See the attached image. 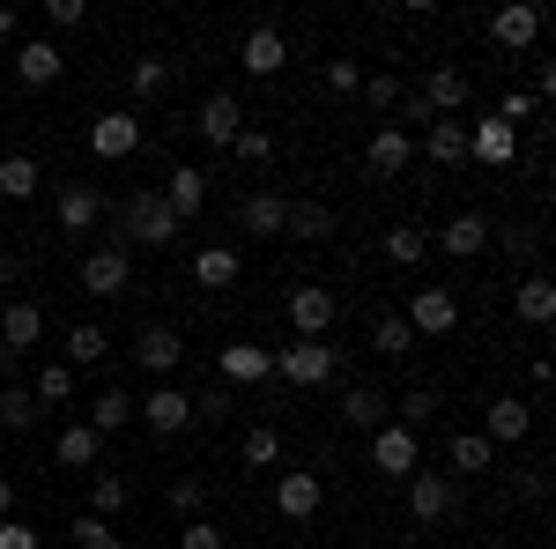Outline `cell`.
<instances>
[{
  "instance_id": "6da1fadb",
  "label": "cell",
  "mask_w": 556,
  "mask_h": 549,
  "mask_svg": "<svg viewBox=\"0 0 556 549\" xmlns=\"http://www.w3.org/2000/svg\"><path fill=\"white\" fill-rule=\"evenodd\" d=\"M104 246H119V253H134V246L164 253V246H178V215L164 209V194H156V186H141V194H127V201H119L112 238H104Z\"/></svg>"
},
{
  "instance_id": "7a4b0ae2",
  "label": "cell",
  "mask_w": 556,
  "mask_h": 549,
  "mask_svg": "<svg viewBox=\"0 0 556 549\" xmlns=\"http://www.w3.org/2000/svg\"><path fill=\"white\" fill-rule=\"evenodd\" d=\"M334 341H290V349H275V379H290V386H327L334 379Z\"/></svg>"
},
{
  "instance_id": "3957f363",
  "label": "cell",
  "mask_w": 556,
  "mask_h": 549,
  "mask_svg": "<svg viewBox=\"0 0 556 549\" xmlns=\"http://www.w3.org/2000/svg\"><path fill=\"white\" fill-rule=\"evenodd\" d=\"M52 215H60L67 238H97V223H104V194H97L89 178H67V186L52 194Z\"/></svg>"
},
{
  "instance_id": "277c9868",
  "label": "cell",
  "mask_w": 556,
  "mask_h": 549,
  "mask_svg": "<svg viewBox=\"0 0 556 549\" xmlns=\"http://www.w3.org/2000/svg\"><path fill=\"white\" fill-rule=\"evenodd\" d=\"M134 149H141V120L134 112H97L89 120V157L97 164H127Z\"/></svg>"
},
{
  "instance_id": "5b68a950",
  "label": "cell",
  "mask_w": 556,
  "mask_h": 549,
  "mask_svg": "<svg viewBox=\"0 0 556 549\" xmlns=\"http://www.w3.org/2000/svg\"><path fill=\"white\" fill-rule=\"evenodd\" d=\"M134 416L149 423V438H186L193 431V394H178V386H156Z\"/></svg>"
},
{
  "instance_id": "8992f818",
  "label": "cell",
  "mask_w": 556,
  "mask_h": 549,
  "mask_svg": "<svg viewBox=\"0 0 556 549\" xmlns=\"http://www.w3.org/2000/svg\"><path fill=\"white\" fill-rule=\"evenodd\" d=\"M238 127H245V104H238L230 89L201 97V112H193V134H201L208 149H230V141H238Z\"/></svg>"
},
{
  "instance_id": "52a82bcc",
  "label": "cell",
  "mask_w": 556,
  "mask_h": 549,
  "mask_svg": "<svg viewBox=\"0 0 556 549\" xmlns=\"http://www.w3.org/2000/svg\"><path fill=\"white\" fill-rule=\"evenodd\" d=\"M416 461H424V446H416L408 423H379L371 431V467L379 475H416Z\"/></svg>"
},
{
  "instance_id": "ba28073f",
  "label": "cell",
  "mask_w": 556,
  "mask_h": 549,
  "mask_svg": "<svg viewBox=\"0 0 556 549\" xmlns=\"http://www.w3.org/2000/svg\"><path fill=\"white\" fill-rule=\"evenodd\" d=\"M290 327H298V341H327V327H334V290L298 283L290 290Z\"/></svg>"
},
{
  "instance_id": "9c48e42d",
  "label": "cell",
  "mask_w": 556,
  "mask_h": 549,
  "mask_svg": "<svg viewBox=\"0 0 556 549\" xmlns=\"http://www.w3.org/2000/svg\"><path fill=\"white\" fill-rule=\"evenodd\" d=\"M401 320H408V335H453V327H460V297L453 290H416Z\"/></svg>"
},
{
  "instance_id": "30bf717a",
  "label": "cell",
  "mask_w": 556,
  "mask_h": 549,
  "mask_svg": "<svg viewBox=\"0 0 556 549\" xmlns=\"http://www.w3.org/2000/svg\"><path fill=\"white\" fill-rule=\"evenodd\" d=\"M0 341H8L15 357H30L45 341V304L38 297H8V304H0Z\"/></svg>"
},
{
  "instance_id": "8fae6325",
  "label": "cell",
  "mask_w": 556,
  "mask_h": 549,
  "mask_svg": "<svg viewBox=\"0 0 556 549\" xmlns=\"http://www.w3.org/2000/svg\"><path fill=\"white\" fill-rule=\"evenodd\" d=\"M215 379H223V386H260V379H275V349H260V341H230V349L215 357Z\"/></svg>"
},
{
  "instance_id": "7c38bea8",
  "label": "cell",
  "mask_w": 556,
  "mask_h": 549,
  "mask_svg": "<svg viewBox=\"0 0 556 549\" xmlns=\"http://www.w3.org/2000/svg\"><path fill=\"white\" fill-rule=\"evenodd\" d=\"M134 283V260L119 253V246H89L83 253V290L89 297H119Z\"/></svg>"
},
{
  "instance_id": "4fadbf2b",
  "label": "cell",
  "mask_w": 556,
  "mask_h": 549,
  "mask_svg": "<svg viewBox=\"0 0 556 549\" xmlns=\"http://www.w3.org/2000/svg\"><path fill=\"white\" fill-rule=\"evenodd\" d=\"M364 164H371V178H401V171L416 164V134L408 127H379L371 141H364Z\"/></svg>"
},
{
  "instance_id": "5bb4252c",
  "label": "cell",
  "mask_w": 556,
  "mask_h": 549,
  "mask_svg": "<svg viewBox=\"0 0 556 549\" xmlns=\"http://www.w3.org/2000/svg\"><path fill=\"white\" fill-rule=\"evenodd\" d=\"M416 97L430 104V120H460V112H468V97H475V89H468V75H460V67H430Z\"/></svg>"
},
{
  "instance_id": "9a60e30c",
  "label": "cell",
  "mask_w": 556,
  "mask_h": 549,
  "mask_svg": "<svg viewBox=\"0 0 556 549\" xmlns=\"http://www.w3.org/2000/svg\"><path fill=\"white\" fill-rule=\"evenodd\" d=\"M490 38L505 45V52H527V45L542 38V8H534V0H505V8L490 15Z\"/></svg>"
},
{
  "instance_id": "2e32d148",
  "label": "cell",
  "mask_w": 556,
  "mask_h": 549,
  "mask_svg": "<svg viewBox=\"0 0 556 549\" xmlns=\"http://www.w3.org/2000/svg\"><path fill=\"white\" fill-rule=\"evenodd\" d=\"M134 364H141L149 379L178 372V364H186V341H178V327H141V335H134Z\"/></svg>"
},
{
  "instance_id": "e0dca14e",
  "label": "cell",
  "mask_w": 556,
  "mask_h": 549,
  "mask_svg": "<svg viewBox=\"0 0 556 549\" xmlns=\"http://www.w3.org/2000/svg\"><path fill=\"white\" fill-rule=\"evenodd\" d=\"M319 506H327V483H319L312 467H298V475H275V512H282V520H312Z\"/></svg>"
},
{
  "instance_id": "ac0fdd59",
  "label": "cell",
  "mask_w": 556,
  "mask_h": 549,
  "mask_svg": "<svg viewBox=\"0 0 556 549\" xmlns=\"http://www.w3.org/2000/svg\"><path fill=\"white\" fill-rule=\"evenodd\" d=\"M468 157L482 171H505L519 157V134L505 127V120H475V127H468Z\"/></svg>"
},
{
  "instance_id": "d6986e66",
  "label": "cell",
  "mask_w": 556,
  "mask_h": 549,
  "mask_svg": "<svg viewBox=\"0 0 556 549\" xmlns=\"http://www.w3.org/2000/svg\"><path fill=\"white\" fill-rule=\"evenodd\" d=\"M430 246H438L445 260H475L482 246H490V223H482L475 209H460L453 223H445V230H430Z\"/></svg>"
},
{
  "instance_id": "ffe728a7",
  "label": "cell",
  "mask_w": 556,
  "mask_h": 549,
  "mask_svg": "<svg viewBox=\"0 0 556 549\" xmlns=\"http://www.w3.org/2000/svg\"><path fill=\"white\" fill-rule=\"evenodd\" d=\"M527 431H534V409L513 401V394H497V401L482 409V438H490V446H519Z\"/></svg>"
},
{
  "instance_id": "44dd1931",
  "label": "cell",
  "mask_w": 556,
  "mask_h": 549,
  "mask_svg": "<svg viewBox=\"0 0 556 549\" xmlns=\"http://www.w3.org/2000/svg\"><path fill=\"white\" fill-rule=\"evenodd\" d=\"M164 209L186 223V215H201L208 209V171H193V164H172L164 171Z\"/></svg>"
},
{
  "instance_id": "7402d4cb",
  "label": "cell",
  "mask_w": 556,
  "mask_h": 549,
  "mask_svg": "<svg viewBox=\"0 0 556 549\" xmlns=\"http://www.w3.org/2000/svg\"><path fill=\"white\" fill-rule=\"evenodd\" d=\"M238 275H245V253H238V246H201V253H193V283H201V290H238Z\"/></svg>"
},
{
  "instance_id": "603a6c76",
  "label": "cell",
  "mask_w": 556,
  "mask_h": 549,
  "mask_svg": "<svg viewBox=\"0 0 556 549\" xmlns=\"http://www.w3.org/2000/svg\"><path fill=\"white\" fill-rule=\"evenodd\" d=\"M238 60H245V75H282L290 67V38L275 23H260V30H245V52Z\"/></svg>"
},
{
  "instance_id": "cb8c5ba5",
  "label": "cell",
  "mask_w": 556,
  "mask_h": 549,
  "mask_svg": "<svg viewBox=\"0 0 556 549\" xmlns=\"http://www.w3.org/2000/svg\"><path fill=\"white\" fill-rule=\"evenodd\" d=\"M282 215H290V201L260 186V194L238 201V230H245V238H282Z\"/></svg>"
},
{
  "instance_id": "d4e9b609",
  "label": "cell",
  "mask_w": 556,
  "mask_h": 549,
  "mask_svg": "<svg viewBox=\"0 0 556 549\" xmlns=\"http://www.w3.org/2000/svg\"><path fill=\"white\" fill-rule=\"evenodd\" d=\"M282 238H298V246H327V238H334V209H327V201H290Z\"/></svg>"
},
{
  "instance_id": "484cf974",
  "label": "cell",
  "mask_w": 556,
  "mask_h": 549,
  "mask_svg": "<svg viewBox=\"0 0 556 549\" xmlns=\"http://www.w3.org/2000/svg\"><path fill=\"white\" fill-rule=\"evenodd\" d=\"M408 512H416L424 527H438V520L453 512V475H408Z\"/></svg>"
},
{
  "instance_id": "4316f807",
  "label": "cell",
  "mask_w": 556,
  "mask_h": 549,
  "mask_svg": "<svg viewBox=\"0 0 556 549\" xmlns=\"http://www.w3.org/2000/svg\"><path fill=\"white\" fill-rule=\"evenodd\" d=\"M60 67H67V52H60V45H45V38L15 45V75H23V83H30V89L60 83Z\"/></svg>"
},
{
  "instance_id": "83f0119b",
  "label": "cell",
  "mask_w": 556,
  "mask_h": 549,
  "mask_svg": "<svg viewBox=\"0 0 556 549\" xmlns=\"http://www.w3.org/2000/svg\"><path fill=\"white\" fill-rule=\"evenodd\" d=\"M497 461V446L482 438V431H453V446H445V475H490Z\"/></svg>"
},
{
  "instance_id": "f1b7e54d",
  "label": "cell",
  "mask_w": 556,
  "mask_h": 549,
  "mask_svg": "<svg viewBox=\"0 0 556 549\" xmlns=\"http://www.w3.org/2000/svg\"><path fill=\"white\" fill-rule=\"evenodd\" d=\"M104 357H112V335H104L97 320H83V327H67V357H60L67 372H97Z\"/></svg>"
},
{
  "instance_id": "f546056e",
  "label": "cell",
  "mask_w": 556,
  "mask_h": 549,
  "mask_svg": "<svg viewBox=\"0 0 556 549\" xmlns=\"http://www.w3.org/2000/svg\"><path fill=\"white\" fill-rule=\"evenodd\" d=\"M342 423L371 438L379 423H393V409H386V394H379V386H349V394H342Z\"/></svg>"
},
{
  "instance_id": "4dcf8cb0",
  "label": "cell",
  "mask_w": 556,
  "mask_h": 549,
  "mask_svg": "<svg viewBox=\"0 0 556 549\" xmlns=\"http://www.w3.org/2000/svg\"><path fill=\"white\" fill-rule=\"evenodd\" d=\"M424 157H430V164H445V171L468 164V127H460V120H430V127H424Z\"/></svg>"
},
{
  "instance_id": "1f68e13d",
  "label": "cell",
  "mask_w": 556,
  "mask_h": 549,
  "mask_svg": "<svg viewBox=\"0 0 556 549\" xmlns=\"http://www.w3.org/2000/svg\"><path fill=\"white\" fill-rule=\"evenodd\" d=\"M513 312L527 320V327H549V320H556V283H549V275H527V283L513 290Z\"/></svg>"
},
{
  "instance_id": "d6a6232c",
  "label": "cell",
  "mask_w": 556,
  "mask_h": 549,
  "mask_svg": "<svg viewBox=\"0 0 556 549\" xmlns=\"http://www.w3.org/2000/svg\"><path fill=\"white\" fill-rule=\"evenodd\" d=\"M97 453H104V438H97L89 423H67V431H60V446H52V461L75 467V475H83V467H97Z\"/></svg>"
},
{
  "instance_id": "836d02e7",
  "label": "cell",
  "mask_w": 556,
  "mask_h": 549,
  "mask_svg": "<svg viewBox=\"0 0 556 549\" xmlns=\"http://www.w3.org/2000/svg\"><path fill=\"white\" fill-rule=\"evenodd\" d=\"M497 246H505V260H519L527 275H542V230H534V223H505Z\"/></svg>"
},
{
  "instance_id": "e575fe53",
  "label": "cell",
  "mask_w": 556,
  "mask_h": 549,
  "mask_svg": "<svg viewBox=\"0 0 556 549\" xmlns=\"http://www.w3.org/2000/svg\"><path fill=\"white\" fill-rule=\"evenodd\" d=\"M0 201H38V157H0Z\"/></svg>"
},
{
  "instance_id": "d590c367",
  "label": "cell",
  "mask_w": 556,
  "mask_h": 549,
  "mask_svg": "<svg viewBox=\"0 0 556 549\" xmlns=\"http://www.w3.org/2000/svg\"><path fill=\"white\" fill-rule=\"evenodd\" d=\"M0 431H8V438L38 431V401H30V386H0Z\"/></svg>"
},
{
  "instance_id": "8d00e7d4",
  "label": "cell",
  "mask_w": 556,
  "mask_h": 549,
  "mask_svg": "<svg viewBox=\"0 0 556 549\" xmlns=\"http://www.w3.org/2000/svg\"><path fill=\"white\" fill-rule=\"evenodd\" d=\"M127 506H134L127 475H89V512H97V520H112V512H127Z\"/></svg>"
},
{
  "instance_id": "74e56055",
  "label": "cell",
  "mask_w": 556,
  "mask_h": 549,
  "mask_svg": "<svg viewBox=\"0 0 556 549\" xmlns=\"http://www.w3.org/2000/svg\"><path fill=\"white\" fill-rule=\"evenodd\" d=\"M371 349H379V357H393V364H401V357H408V349H416V335H408V320H401V312H379V320H371Z\"/></svg>"
},
{
  "instance_id": "f35d334b",
  "label": "cell",
  "mask_w": 556,
  "mask_h": 549,
  "mask_svg": "<svg viewBox=\"0 0 556 549\" xmlns=\"http://www.w3.org/2000/svg\"><path fill=\"white\" fill-rule=\"evenodd\" d=\"M424 253H430V230H416V223H393V230H386V260H393V267H416Z\"/></svg>"
},
{
  "instance_id": "ab89813d",
  "label": "cell",
  "mask_w": 556,
  "mask_h": 549,
  "mask_svg": "<svg viewBox=\"0 0 556 549\" xmlns=\"http://www.w3.org/2000/svg\"><path fill=\"white\" fill-rule=\"evenodd\" d=\"M238 453H245V467H275L282 461V431H275V423H253V431L238 438Z\"/></svg>"
},
{
  "instance_id": "60d3db41",
  "label": "cell",
  "mask_w": 556,
  "mask_h": 549,
  "mask_svg": "<svg viewBox=\"0 0 556 549\" xmlns=\"http://www.w3.org/2000/svg\"><path fill=\"white\" fill-rule=\"evenodd\" d=\"M67 394H75V372H67V364H38V379H30V401H38V409H60Z\"/></svg>"
},
{
  "instance_id": "b9f144b4",
  "label": "cell",
  "mask_w": 556,
  "mask_h": 549,
  "mask_svg": "<svg viewBox=\"0 0 556 549\" xmlns=\"http://www.w3.org/2000/svg\"><path fill=\"white\" fill-rule=\"evenodd\" d=\"M127 89H134V97H164V89H172V60H156V52H149V60H134Z\"/></svg>"
},
{
  "instance_id": "7bdbcfd3",
  "label": "cell",
  "mask_w": 556,
  "mask_h": 549,
  "mask_svg": "<svg viewBox=\"0 0 556 549\" xmlns=\"http://www.w3.org/2000/svg\"><path fill=\"white\" fill-rule=\"evenodd\" d=\"M127 416H134V401L119 394V386H104V394H97V416H89V431H97V438H112Z\"/></svg>"
},
{
  "instance_id": "ee69618b",
  "label": "cell",
  "mask_w": 556,
  "mask_h": 549,
  "mask_svg": "<svg viewBox=\"0 0 556 549\" xmlns=\"http://www.w3.org/2000/svg\"><path fill=\"white\" fill-rule=\"evenodd\" d=\"M75 542H83V549H134L127 535H119L112 520H97V512H83V520H75Z\"/></svg>"
},
{
  "instance_id": "f6af8a7d",
  "label": "cell",
  "mask_w": 556,
  "mask_h": 549,
  "mask_svg": "<svg viewBox=\"0 0 556 549\" xmlns=\"http://www.w3.org/2000/svg\"><path fill=\"white\" fill-rule=\"evenodd\" d=\"M393 416L408 423V431H424V423L438 416V386H408V394H401V409H393Z\"/></svg>"
},
{
  "instance_id": "bcb514c9",
  "label": "cell",
  "mask_w": 556,
  "mask_h": 549,
  "mask_svg": "<svg viewBox=\"0 0 556 549\" xmlns=\"http://www.w3.org/2000/svg\"><path fill=\"white\" fill-rule=\"evenodd\" d=\"M230 157H238V164H267V157H275V134H267V127H238Z\"/></svg>"
},
{
  "instance_id": "7dc6e473",
  "label": "cell",
  "mask_w": 556,
  "mask_h": 549,
  "mask_svg": "<svg viewBox=\"0 0 556 549\" xmlns=\"http://www.w3.org/2000/svg\"><path fill=\"white\" fill-rule=\"evenodd\" d=\"M230 409H238V401H230V386H223V379H208V394L193 401V423H223Z\"/></svg>"
},
{
  "instance_id": "c3c4849f",
  "label": "cell",
  "mask_w": 556,
  "mask_h": 549,
  "mask_svg": "<svg viewBox=\"0 0 556 549\" xmlns=\"http://www.w3.org/2000/svg\"><path fill=\"white\" fill-rule=\"evenodd\" d=\"M356 97H364L371 112H393V104H401V83H393V75H364V89H356Z\"/></svg>"
},
{
  "instance_id": "681fc988",
  "label": "cell",
  "mask_w": 556,
  "mask_h": 549,
  "mask_svg": "<svg viewBox=\"0 0 556 549\" xmlns=\"http://www.w3.org/2000/svg\"><path fill=\"white\" fill-rule=\"evenodd\" d=\"M172 506L186 512V520H193V512L208 506V483H201V475H178V483H172Z\"/></svg>"
},
{
  "instance_id": "f907efd6",
  "label": "cell",
  "mask_w": 556,
  "mask_h": 549,
  "mask_svg": "<svg viewBox=\"0 0 556 549\" xmlns=\"http://www.w3.org/2000/svg\"><path fill=\"white\" fill-rule=\"evenodd\" d=\"M327 89H334V97H356V89H364V67H356V60H327Z\"/></svg>"
},
{
  "instance_id": "816d5d0a",
  "label": "cell",
  "mask_w": 556,
  "mask_h": 549,
  "mask_svg": "<svg viewBox=\"0 0 556 549\" xmlns=\"http://www.w3.org/2000/svg\"><path fill=\"white\" fill-rule=\"evenodd\" d=\"M178 549H223V527L215 520H186L178 527Z\"/></svg>"
},
{
  "instance_id": "f5cc1de1",
  "label": "cell",
  "mask_w": 556,
  "mask_h": 549,
  "mask_svg": "<svg viewBox=\"0 0 556 549\" xmlns=\"http://www.w3.org/2000/svg\"><path fill=\"white\" fill-rule=\"evenodd\" d=\"M45 23L52 30H75V23H89V8L83 0H45Z\"/></svg>"
},
{
  "instance_id": "db71d44e",
  "label": "cell",
  "mask_w": 556,
  "mask_h": 549,
  "mask_svg": "<svg viewBox=\"0 0 556 549\" xmlns=\"http://www.w3.org/2000/svg\"><path fill=\"white\" fill-rule=\"evenodd\" d=\"M0 549H38V527L30 520H0Z\"/></svg>"
},
{
  "instance_id": "11a10c76",
  "label": "cell",
  "mask_w": 556,
  "mask_h": 549,
  "mask_svg": "<svg viewBox=\"0 0 556 549\" xmlns=\"http://www.w3.org/2000/svg\"><path fill=\"white\" fill-rule=\"evenodd\" d=\"M401 120H408V127H430V104L416 89H401ZM401 120H393V127H401Z\"/></svg>"
},
{
  "instance_id": "9f6ffc18",
  "label": "cell",
  "mask_w": 556,
  "mask_h": 549,
  "mask_svg": "<svg viewBox=\"0 0 556 549\" xmlns=\"http://www.w3.org/2000/svg\"><path fill=\"white\" fill-rule=\"evenodd\" d=\"M527 112H534V97H505V104H497V112H490V120H505V127L519 134V120H527Z\"/></svg>"
},
{
  "instance_id": "6f0895ef",
  "label": "cell",
  "mask_w": 556,
  "mask_h": 549,
  "mask_svg": "<svg viewBox=\"0 0 556 549\" xmlns=\"http://www.w3.org/2000/svg\"><path fill=\"white\" fill-rule=\"evenodd\" d=\"M519 498H534V506H542V498H549V467H527V475H519Z\"/></svg>"
},
{
  "instance_id": "680465c9",
  "label": "cell",
  "mask_w": 556,
  "mask_h": 549,
  "mask_svg": "<svg viewBox=\"0 0 556 549\" xmlns=\"http://www.w3.org/2000/svg\"><path fill=\"white\" fill-rule=\"evenodd\" d=\"M527 97H534V104H542V97H556V67H549V60H534V89H527Z\"/></svg>"
},
{
  "instance_id": "91938a15",
  "label": "cell",
  "mask_w": 556,
  "mask_h": 549,
  "mask_svg": "<svg viewBox=\"0 0 556 549\" xmlns=\"http://www.w3.org/2000/svg\"><path fill=\"white\" fill-rule=\"evenodd\" d=\"M15 364H23V357H15V349L0 341V386H15Z\"/></svg>"
},
{
  "instance_id": "94428289",
  "label": "cell",
  "mask_w": 556,
  "mask_h": 549,
  "mask_svg": "<svg viewBox=\"0 0 556 549\" xmlns=\"http://www.w3.org/2000/svg\"><path fill=\"white\" fill-rule=\"evenodd\" d=\"M0 283H23V253H0Z\"/></svg>"
},
{
  "instance_id": "6125c7cd",
  "label": "cell",
  "mask_w": 556,
  "mask_h": 549,
  "mask_svg": "<svg viewBox=\"0 0 556 549\" xmlns=\"http://www.w3.org/2000/svg\"><path fill=\"white\" fill-rule=\"evenodd\" d=\"M0 520H15V483L0 475Z\"/></svg>"
},
{
  "instance_id": "be15d7a7",
  "label": "cell",
  "mask_w": 556,
  "mask_h": 549,
  "mask_svg": "<svg viewBox=\"0 0 556 549\" xmlns=\"http://www.w3.org/2000/svg\"><path fill=\"white\" fill-rule=\"evenodd\" d=\"M0 38H15V8H0Z\"/></svg>"
}]
</instances>
